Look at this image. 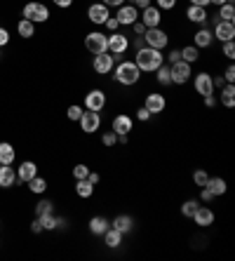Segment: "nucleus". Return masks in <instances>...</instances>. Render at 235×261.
I'll list each match as a JSON object with an SVG mask.
<instances>
[{
    "label": "nucleus",
    "instance_id": "nucleus-1",
    "mask_svg": "<svg viewBox=\"0 0 235 261\" xmlns=\"http://www.w3.org/2000/svg\"><path fill=\"white\" fill-rule=\"evenodd\" d=\"M141 75H144V73L139 71V66L134 64V59H120L113 66V73H111V78H113L120 87H134V85H139Z\"/></svg>",
    "mask_w": 235,
    "mask_h": 261
},
{
    "label": "nucleus",
    "instance_id": "nucleus-2",
    "mask_svg": "<svg viewBox=\"0 0 235 261\" xmlns=\"http://www.w3.org/2000/svg\"><path fill=\"white\" fill-rule=\"evenodd\" d=\"M134 64L141 73H155V68L165 64V52L153 47H141L134 52Z\"/></svg>",
    "mask_w": 235,
    "mask_h": 261
},
{
    "label": "nucleus",
    "instance_id": "nucleus-3",
    "mask_svg": "<svg viewBox=\"0 0 235 261\" xmlns=\"http://www.w3.org/2000/svg\"><path fill=\"white\" fill-rule=\"evenodd\" d=\"M21 17L29 19V21H33V24H45V21H49V7L45 5V3H38V0H31V3H26L24 7H21Z\"/></svg>",
    "mask_w": 235,
    "mask_h": 261
},
{
    "label": "nucleus",
    "instance_id": "nucleus-4",
    "mask_svg": "<svg viewBox=\"0 0 235 261\" xmlns=\"http://www.w3.org/2000/svg\"><path fill=\"white\" fill-rule=\"evenodd\" d=\"M169 73H172V85L184 87L191 83V78H193V64L179 59L176 64H169Z\"/></svg>",
    "mask_w": 235,
    "mask_h": 261
},
{
    "label": "nucleus",
    "instance_id": "nucleus-5",
    "mask_svg": "<svg viewBox=\"0 0 235 261\" xmlns=\"http://www.w3.org/2000/svg\"><path fill=\"white\" fill-rule=\"evenodd\" d=\"M85 49L92 52V55H101V52H109V33H101V31H90L85 36Z\"/></svg>",
    "mask_w": 235,
    "mask_h": 261
},
{
    "label": "nucleus",
    "instance_id": "nucleus-6",
    "mask_svg": "<svg viewBox=\"0 0 235 261\" xmlns=\"http://www.w3.org/2000/svg\"><path fill=\"white\" fill-rule=\"evenodd\" d=\"M106 103H109L106 92L99 90V87H92V90H87V94H85V99H83V109L85 111H97V113H101V111L106 109Z\"/></svg>",
    "mask_w": 235,
    "mask_h": 261
},
{
    "label": "nucleus",
    "instance_id": "nucleus-7",
    "mask_svg": "<svg viewBox=\"0 0 235 261\" xmlns=\"http://www.w3.org/2000/svg\"><path fill=\"white\" fill-rule=\"evenodd\" d=\"M144 43H146V47H153V49L165 52V47L169 45V33L165 29H160V26H155V29H146Z\"/></svg>",
    "mask_w": 235,
    "mask_h": 261
},
{
    "label": "nucleus",
    "instance_id": "nucleus-8",
    "mask_svg": "<svg viewBox=\"0 0 235 261\" xmlns=\"http://www.w3.org/2000/svg\"><path fill=\"white\" fill-rule=\"evenodd\" d=\"M129 49V38L127 33H120V31H115V33H109V52L113 55L115 64L125 57V52Z\"/></svg>",
    "mask_w": 235,
    "mask_h": 261
},
{
    "label": "nucleus",
    "instance_id": "nucleus-9",
    "mask_svg": "<svg viewBox=\"0 0 235 261\" xmlns=\"http://www.w3.org/2000/svg\"><path fill=\"white\" fill-rule=\"evenodd\" d=\"M193 90L195 94H200V97H210V94H214V75H212L210 71H200V73H193Z\"/></svg>",
    "mask_w": 235,
    "mask_h": 261
},
{
    "label": "nucleus",
    "instance_id": "nucleus-10",
    "mask_svg": "<svg viewBox=\"0 0 235 261\" xmlns=\"http://www.w3.org/2000/svg\"><path fill=\"white\" fill-rule=\"evenodd\" d=\"M78 125H80V132L92 137L94 132L101 129V113H97V111H83Z\"/></svg>",
    "mask_w": 235,
    "mask_h": 261
},
{
    "label": "nucleus",
    "instance_id": "nucleus-11",
    "mask_svg": "<svg viewBox=\"0 0 235 261\" xmlns=\"http://www.w3.org/2000/svg\"><path fill=\"white\" fill-rule=\"evenodd\" d=\"M144 109H148L153 116L165 113V111H167V97H165L163 92H146L144 94Z\"/></svg>",
    "mask_w": 235,
    "mask_h": 261
},
{
    "label": "nucleus",
    "instance_id": "nucleus-12",
    "mask_svg": "<svg viewBox=\"0 0 235 261\" xmlns=\"http://www.w3.org/2000/svg\"><path fill=\"white\" fill-rule=\"evenodd\" d=\"M113 66H115V59L111 52L94 55V59H92V71L97 73V75H111V73H113Z\"/></svg>",
    "mask_w": 235,
    "mask_h": 261
},
{
    "label": "nucleus",
    "instance_id": "nucleus-13",
    "mask_svg": "<svg viewBox=\"0 0 235 261\" xmlns=\"http://www.w3.org/2000/svg\"><path fill=\"white\" fill-rule=\"evenodd\" d=\"M139 21H141L146 29H155V26L163 24V10H158L155 5L144 7V10H139Z\"/></svg>",
    "mask_w": 235,
    "mask_h": 261
},
{
    "label": "nucleus",
    "instance_id": "nucleus-14",
    "mask_svg": "<svg viewBox=\"0 0 235 261\" xmlns=\"http://www.w3.org/2000/svg\"><path fill=\"white\" fill-rule=\"evenodd\" d=\"M188 24H195V26H207L210 21V7H200V5H188L186 12H184Z\"/></svg>",
    "mask_w": 235,
    "mask_h": 261
},
{
    "label": "nucleus",
    "instance_id": "nucleus-15",
    "mask_svg": "<svg viewBox=\"0 0 235 261\" xmlns=\"http://www.w3.org/2000/svg\"><path fill=\"white\" fill-rule=\"evenodd\" d=\"M87 19H90V24H94V26H103L106 24V19L111 17V10L103 3H92L90 7H87Z\"/></svg>",
    "mask_w": 235,
    "mask_h": 261
},
{
    "label": "nucleus",
    "instance_id": "nucleus-16",
    "mask_svg": "<svg viewBox=\"0 0 235 261\" xmlns=\"http://www.w3.org/2000/svg\"><path fill=\"white\" fill-rule=\"evenodd\" d=\"M115 19H118L120 26H127V29H129L134 21H139V10L132 5V3H125V5H120L115 10Z\"/></svg>",
    "mask_w": 235,
    "mask_h": 261
},
{
    "label": "nucleus",
    "instance_id": "nucleus-17",
    "mask_svg": "<svg viewBox=\"0 0 235 261\" xmlns=\"http://www.w3.org/2000/svg\"><path fill=\"white\" fill-rule=\"evenodd\" d=\"M212 36L217 43H228L235 38V21H217L212 29Z\"/></svg>",
    "mask_w": 235,
    "mask_h": 261
},
{
    "label": "nucleus",
    "instance_id": "nucleus-18",
    "mask_svg": "<svg viewBox=\"0 0 235 261\" xmlns=\"http://www.w3.org/2000/svg\"><path fill=\"white\" fill-rule=\"evenodd\" d=\"M111 129H113L115 134H129L134 129V118L129 116V113H118V116H113V120H111Z\"/></svg>",
    "mask_w": 235,
    "mask_h": 261
},
{
    "label": "nucleus",
    "instance_id": "nucleus-19",
    "mask_svg": "<svg viewBox=\"0 0 235 261\" xmlns=\"http://www.w3.org/2000/svg\"><path fill=\"white\" fill-rule=\"evenodd\" d=\"M214 219H217V214H214L212 207L200 205L198 210H195V214H193V224L198 226V228H210V226H214Z\"/></svg>",
    "mask_w": 235,
    "mask_h": 261
},
{
    "label": "nucleus",
    "instance_id": "nucleus-20",
    "mask_svg": "<svg viewBox=\"0 0 235 261\" xmlns=\"http://www.w3.org/2000/svg\"><path fill=\"white\" fill-rule=\"evenodd\" d=\"M193 45L198 49H210L214 45V36H212V29L207 26H198V31L193 33Z\"/></svg>",
    "mask_w": 235,
    "mask_h": 261
},
{
    "label": "nucleus",
    "instance_id": "nucleus-21",
    "mask_svg": "<svg viewBox=\"0 0 235 261\" xmlns=\"http://www.w3.org/2000/svg\"><path fill=\"white\" fill-rule=\"evenodd\" d=\"M109 226H111L109 217H103V214H94V217L90 219V224H87V228H90V236L101 238L103 233L109 231Z\"/></svg>",
    "mask_w": 235,
    "mask_h": 261
},
{
    "label": "nucleus",
    "instance_id": "nucleus-22",
    "mask_svg": "<svg viewBox=\"0 0 235 261\" xmlns=\"http://www.w3.org/2000/svg\"><path fill=\"white\" fill-rule=\"evenodd\" d=\"M12 186H19L17 170L12 165H0V189H12Z\"/></svg>",
    "mask_w": 235,
    "mask_h": 261
},
{
    "label": "nucleus",
    "instance_id": "nucleus-23",
    "mask_svg": "<svg viewBox=\"0 0 235 261\" xmlns=\"http://www.w3.org/2000/svg\"><path fill=\"white\" fill-rule=\"evenodd\" d=\"M36 174H38V165L33 163V160H24V163H19V167H17L19 184H29Z\"/></svg>",
    "mask_w": 235,
    "mask_h": 261
},
{
    "label": "nucleus",
    "instance_id": "nucleus-24",
    "mask_svg": "<svg viewBox=\"0 0 235 261\" xmlns=\"http://www.w3.org/2000/svg\"><path fill=\"white\" fill-rule=\"evenodd\" d=\"M111 226H113L115 231H120L122 236H129L134 231V219L129 214H118V217H113Z\"/></svg>",
    "mask_w": 235,
    "mask_h": 261
},
{
    "label": "nucleus",
    "instance_id": "nucleus-25",
    "mask_svg": "<svg viewBox=\"0 0 235 261\" xmlns=\"http://www.w3.org/2000/svg\"><path fill=\"white\" fill-rule=\"evenodd\" d=\"M219 90H221L219 101L223 103V109H235V85L233 83H223Z\"/></svg>",
    "mask_w": 235,
    "mask_h": 261
},
{
    "label": "nucleus",
    "instance_id": "nucleus-26",
    "mask_svg": "<svg viewBox=\"0 0 235 261\" xmlns=\"http://www.w3.org/2000/svg\"><path fill=\"white\" fill-rule=\"evenodd\" d=\"M212 24H217V21H235V5L233 3H226V5L217 7V14L210 17Z\"/></svg>",
    "mask_w": 235,
    "mask_h": 261
},
{
    "label": "nucleus",
    "instance_id": "nucleus-27",
    "mask_svg": "<svg viewBox=\"0 0 235 261\" xmlns=\"http://www.w3.org/2000/svg\"><path fill=\"white\" fill-rule=\"evenodd\" d=\"M205 189H210L214 198H221V195H226V191H228V184H226V179H221V176H210L205 184Z\"/></svg>",
    "mask_w": 235,
    "mask_h": 261
},
{
    "label": "nucleus",
    "instance_id": "nucleus-28",
    "mask_svg": "<svg viewBox=\"0 0 235 261\" xmlns=\"http://www.w3.org/2000/svg\"><path fill=\"white\" fill-rule=\"evenodd\" d=\"M101 238H103V245H106L109 249H118L122 245V238H125V236H122L120 231H115L113 226H109V231L103 233Z\"/></svg>",
    "mask_w": 235,
    "mask_h": 261
},
{
    "label": "nucleus",
    "instance_id": "nucleus-29",
    "mask_svg": "<svg viewBox=\"0 0 235 261\" xmlns=\"http://www.w3.org/2000/svg\"><path fill=\"white\" fill-rule=\"evenodd\" d=\"M179 49H181V59L188 61V64H198V61L202 59V49H198L193 43L184 45V47H179Z\"/></svg>",
    "mask_w": 235,
    "mask_h": 261
},
{
    "label": "nucleus",
    "instance_id": "nucleus-30",
    "mask_svg": "<svg viewBox=\"0 0 235 261\" xmlns=\"http://www.w3.org/2000/svg\"><path fill=\"white\" fill-rule=\"evenodd\" d=\"M94 189H97V186L92 181H87V179H78V181H75V195L83 198V200H90L92 195H94Z\"/></svg>",
    "mask_w": 235,
    "mask_h": 261
},
{
    "label": "nucleus",
    "instance_id": "nucleus-31",
    "mask_svg": "<svg viewBox=\"0 0 235 261\" xmlns=\"http://www.w3.org/2000/svg\"><path fill=\"white\" fill-rule=\"evenodd\" d=\"M17 151L10 141H0V165H14Z\"/></svg>",
    "mask_w": 235,
    "mask_h": 261
},
{
    "label": "nucleus",
    "instance_id": "nucleus-32",
    "mask_svg": "<svg viewBox=\"0 0 235 261\" xmlns=\"http://www.w3.org/2000/svg\"><path fill=\"white\" fill-rule=\"evenodd\" d=\"M17 33H19V38L31 40V38H36V24H33V21H29V19H19Z\"/></svg>",
    "mask_w": 235,
    "mask_h": 261
},
{
    "label": "nucleus",
    "instance_id": "nucleus-33",
    "mask_svg": "<svg viewBox=\"0 0 235 261\" xmlns=\"http://www.w3.org/2000/svg\"><path fill=\"white\" fill-rule=\"evenodd\" d=\"M155 83L160 87H172V73H169V64L155 68Z\"/></svg>",
    "mask_w": 235,
    "mask_h": 261
},
{
    "label": "nucleus",
    "instance_id": "nucleus-34",
    "mask_svg": "<svg viewBox=\"0 0 235 261\" xmlns=\"http://www.w3.org/2000/svg\"><path fill=\"white\" fill-rule=\"evenodd\" d=\"M202 205V202L198 200V198H188V200H184L181 202V217L184 219H193V214H195V210H198V207Z\"/></svg>",
    "mask_w": 235,
    "mask_h": 261
},
{
    "label": "nucleus",
    "instance_id": "nucleus-35",
    "mask_svg": "<svg viewBox=\"0 0 235 261\" xmlns=\"http://www.w3.org/2000/svg\"><path fill=\"white\" fill-rule=\"evenodd\" d=\"M29 191L31 193H36V195H42L45 191H47V179H42V176H33L29 181Z\"/></svg>",
    "mask_w": 235,
    "mask_h": 261
},
{
    "label": "nucleus",
    "instance_id": "nucleus-36",
    "mask_svg": "<svg viewBox=\"0 0 235 261\" xmlns=\"http://www.w3.org/2000/svg\"><path fill=\"white\" fill-rule=\"evenodd\" d=\"M42 224V231H57V224H59V217L55 214H45V217H38Z\"/></svg>",
    "mask_w": 235,
    "mask_h": 261
},
{
    "label": "nucleus",
    "instance_id": "nucleus-37",
    "mask_svg": "<svg viewBox=\"0 0 235 261\" xmlns=\"http://www.w3.org/2000/svg\"><path fill=\"white\" fill-rule=\"evenodd\" d=\"M45 214H55V202L52 200H40L36 205V217H45Z\"/></svg>",
    "mask_w": 235,
    "mask_h": 261
},
{
    "label": "nucleus",
    "instance_id": "nucleus-38",
    "mask_svg": "<svg viewBox=\"0 0 235 261\" xmlns=\"http://www.w3.org/2000/svg\"><path fill=\"white\" fill-rule=\"evenodd\" d=\"M83 111H85L83 103H71V106L66 109V118H68L71 122H78L80 116H83Z\"/></svg>",
    "mask_w": 235,
    "mask_h": 261
},
{
    "label": "nucleus",
    "instance_id": "nucleus-39",
    "mask_svg": "<svg viewBox=\"0 0 235 261\" xmlns=\"http://www.w3.org/2000/svg\"><path fill=\"white\" fill-rule=\"evenodd\" d=\"M207 179H210V172H207V170H202V167L193 170V184L198 186V189H202V186H205Z\"/></svg>",
    "mask_w": 235,
    "mask_h": 261
},
{
    "label": "nucleus",
    "instance_id": "nucleus-40",
    "mask_svg": "<svg viewBox=\"0 0 235 261\" xmlns=\"http://www.w3.org/2000/svg\"><path fill=\"white\" fill-rule=\"evenodd\" d=\"M101 146H106V148H113V146H118V134H115L113 129H106V132L101 134Z\"/></svg>",
    "mask_w": 235,
    "mask_h": 261
},
{
    "label": "nucleus",
    "instance_id": "nucleus-41",
    "mask_svg": "<svg viewBox=\"0 0 235 261\" xmlns=\"http://www.w3.org/2000/svg\"><path fill=\"white\" fill-rule=\"evenodd\" d=\"M71 174H73V179L78 181V179H87V174H90V165H85V163H78L75 167L71 170Z\"/></svg>",
    "mask_w": 235,
    "mask_h": 261
},
{
    "label": "nucleus",
    "instance_id": "nucleus-42",
    "mask_svg": "<svg viewBox=\"0 0 235 261\" xmlns=\"http://www.w3.org/2000/svg\"><path fill=\"white\" fill-rule=\"evenodd\" d=\"M176 5H179V0H155V7L163 12H172V10H176Z\"/></svg>",
    "mask_w": 235,
    "mask_h": 261
},
{
    "label": "nucleus",
    "instance_id": "nucleus-43",
    "mask_svg": "<svg viewBox=\"0 0 235 261\" xmlns=\"http://www.w3.org/2000/svg\"><path fill=\"white\" fill-rule=\"evenodd\" d=\"M221 55L226 57L228 61L235 59V43H233V40H228V43H221Z\"/></svg>",
    "mask_w": 235,
    "mask_h": 261
},
{
    "label": "nucleus",
    "instance_id": "nucleus-44",
    "mask_svg": "<svg viewBox=\"0 0 235 261\" xmlns=\"http://www.w3.org/2000/svg\"><path fill=\"white\" fill-rule=\"evenodd\" d=\"M179 59H181V49L179 47H172L167 55H165V64H176Z\"/></svg>",
    "mask_w": 235,
    "mask_h": 261
},
{
    "label": "nucleus",
    "instance_id": "nucleus-45",
    "mask_svg": "<svg viewBox=\"0 0 235 261\" xmlns=\"http://www.w3.org/2000/svg\"><path fill=\"white\" fill-rule=\"evenodd\" d=\"M226 83H235V66H233V61H228V66L223 68V75H221Z\"/></svg>",
    "mask_w": 235,
    "mask_h": 261
},
{
    "label": "nucleus",
    "instance_id": "nucleus-46",
    "mask_svg": "<svg viewBox=\"0 0 235 261\" xmlns=\"http://www.w3.org/2000/svg\"><path fill=\"white\" fill-rule=\"evenodd\" d=\"M151 118H153V113L148 109H144V106H139V109H137V120L139 122H148Z\"/></svg>",
    "mask_w": 235,
    "mask_h": 261
},
{
    "label": "nucleus",
    "instance_id": "nucleus-47",
    "mask_svg": "<svg viewBox=\"0 0 235 261\" xmlns=\"http://www.w3.org/2000/svg\"><path fill=\"white\" fill-rule=\"evenodd\" d=\"M200 202H212V200H217V198H214V195H212V191L210 189H205V186H202V189H200V198H198Z\"/></svg>",
    "mask_w": 235,
    "mask_h": 261
},
{
    "label": "nucleus",
    "instance_id": "nucleus-48",
    "mask_svg": "<svg viewBox=\"0 0 235 261\" xmlns=\"http://www.w3.org/2000/svg\"><path fill=\"white\" fill-rule=\"evenodd\" d=\"M103 26H106V31H109V33H115V31H120V24H118V19H115V17H109Z\"/></svg>",
    "mask_w": 235,
    "mask_h": 261
},
{
    "label": "nucleus",
    "instance_id": "nucleus-49",
    "mask_svg": "<svg viewBox=\"0 0 235 261\" xmlns=\"http://www.w3.org/2000/svg\"><path fill=\"white\" fill-rule=\"evenodd\" d=\"M202 103H205V109H217L219 99L214 97V94H210V97H202Z\"/></svg>",
    "mask_w": 235,
    "mask_h": 261
},
{
    "label": "nucleus",
    "instance_id": "nucleus-50",
    "mask_svg": "<svg viewBox=\"0 0 235 261\" xmlns=\"http://www.w3.org/2000/svg\"><path fill=\"white\" fill-rule=\"evenodd\" d=\"M129 31H132L134 36H144V33H146V26L141 24V21H134V24L129 26Z\"/></svg>",
    "mask_w": 235,
    "mask_h": 261
},
{
    "label": "nucleus",
    "instance_id": "nucleus-51",
    "mask_svg": "<svg viewBox=\"0 0 235 261\" xmlns=\"http://www.w3.org/2000/svg\"><path fill=\"white\" fill-rule=\"evenodd\" d=\"M7 43H10V31L5 26H0V47H5Z\"/></svg>",
    "mask_w": 235,
    "mask_h": 261
},
{
    "label": "nucleus",
    "instance_id": "nucleus-52",
    "mask_svg": "<svg viewBox=\"0 0 235 261\" xmlns=\"http://www.w3.org/2000/svg\"><path fill=\"white\" fill-rule=\"evenodd\" d=\"M101 3H103L106 7H109V10H118L120 5H125L127 0H101Z\"/></svg>",
    "mask_w": 235,
    "mask_h": 261
},
{
    "label": "nucleus",
    "instance_id": "nucleus-53",
    "mask_svg": "<svg viewBox=\"0 0 235 261\" xmlns=\"http://www.w3.org/2000/svg\"><path fill=\"white\" fill-rule=\"evenodd\" d=\"M129 47H134V49H141V47H146V43H144V36H134V40H129Z\"/></svg>",
    "mask_w": 235,
    "mask_h": 261
},
{
    "label": "nucleus",
    "instance_id": "nucleus-54",
    "mask_svg": "<svg viewBox=\"0 0 235 261\" xmlns=\"http://www.w3.org/2000/svg\"><path fill=\"white\" fill-rule=\"evenodd\" d=\"M31 233H36V236H38V233H42V224H40V219H33V221H31Z\"/></svg>",
    "mask_w": 235,
    "mask_h": 261
},
{
    "label": "nucleus",
    "instance_id": "nucleus-55",
    "mask_svg": "<svg viewBox=\"0 0 235 261\" xmlns=\"http://www.w3.org/2000/svg\"><path fill=\"white\" fill-rule=\"evenodd\" d=\"M87 181H92L94 186H97V184L101 181V174H99V172H94V170H90V174H87Z\"/></svg>",
    "mask_w": 235,
    "mask_h": 261
},
{
    "label": "nucleus",
    "instance_id": "nucleus-56",
    "mask_svg": "<svg viewBox=\"0 0 235 261\" xmlns=\"http://www.w3.org/2000/svg\"><path fill=\"white\" fill-rule=\"evenodd\" d=\"M132 5L137 7V10H144V7L153 5V0H132Z\"/></svg>",
    "mask_w": 235,
    "mask_h": 261
},
{
    "label": "nucleus",
    "instance_id": "nucleus-57",
    "mask_svg": "<svg viewBox=\"0 0 235 261\" xmlns=\"http://www.w3.org/2000/svg\"><path fill=\"white\" fill-rule=\"evenodd\" d=\"M52 3H55L57 7H61V10H68V7H71L75 0H52Z\"/></svg>",
    "mask_w": 235,
    "mask_h": 261
},
{
    "label": "nucleus",
    "instance_id": "nucleus-58",
    "mask_svg": "<svg viewBox=\"0 0 235 261\" xmlns=\"http://www.w3.org/2000/svg\"><path fill=\"white\" fill-rule=\"evenodd\" d=\"M188 5H200V7H210L212 0H188Z\"/></svg>",
    "mask_w": 235,
    "mask_h": 261
},
{
    "label": "nucleus",
    "instance_id": "nucleus-59",
    "mask_svg": "<svg viewBox=\"0 0 235 261\" xmlns=\"http://www.w3.org/2000/svg\"><path fill=\"white\" fill-rule=\"evenodd\" d=\"M226 3H233V0H212V5H217V7L226 5Z\"/></svg>",
    "mask_w": 235,
    "mask_h": 261
},
{
    "label": "nucleus",
    "instance_id": "nucleus-60",
    "mask_svg": "<svg viewBox=\"0 0 235 261\" xmlns=\"http://www.w3.org/2000/svg\"><path fill=\"white\" fill-rule=\"evenodd\" d=\"M127 3H132V0H127Z\"/></svg>",
    "mask_w": 235,
    "mask_h": 261
}]
</instances>
